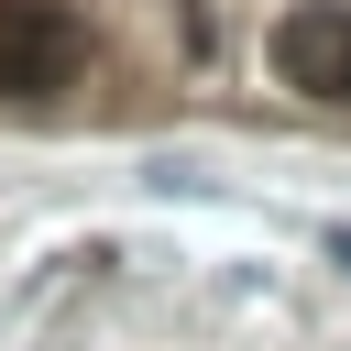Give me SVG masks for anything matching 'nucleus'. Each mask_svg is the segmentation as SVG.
<instances>
[{
    "mask_svg": "<svg viewBox=\"0 0 351 351\" xmlns=\"http://www.w3.org/2000/svg\"><path fill=\"white\" fill-rule=\"evenodd\" d=\"M88 55V22L66 0H0V88L11 99H55Z\"/></svg>",
    "mask_w": 351,
    "mask_h": 351,
    "instance_id": "obj_1",
    "label": "nucleus"
},
{
    "mask_svg": "<svg viewBox=\"0 0 351 351\" xmlns=\"http://www.w3.org/2000/svg\"><path fill=\"white\" fill-rule=\"evenodd\" d=\"M274 77L307 99H351V11L340 0H296L274 22Z\"/></svg>",
    "mask_w": 351,
    "mask_h": 351,
    "instance_id": "obj_2",
    "label": "nucleus"
}]
</instances>
